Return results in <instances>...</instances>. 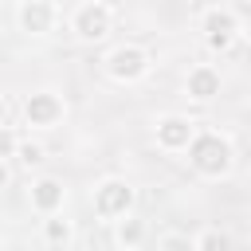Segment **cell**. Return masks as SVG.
I'll return each mask as SVG.
<instances>
[{"label": "cell", "instance_id": "obj_4", "mask_svg": "<svg viewBox=\"0 0 251 251\" xmlns=\"http://www.w3.org/2000/svg\"><path fill=\"white\" fill-rule=\"evenodd\" d=\"M90 208H94V216H98L102 224H114V220H122V216H133V208H137V188H133V180H126V176H102V180H94V188H90Z\"/></svg>", "mask_w": 251, "mask_h": 251}, {"label": "cell", "instance_id": "obj_3", "mask_svg": "<svg viewBox=\"0 0 251 251\" xmlns=\"http://www.w3.org/2000/svg\"><path fill=\"white\" fill-rule=\"evenodd\" d=\"M67 114H71L67 98H63L59 90H51V86H39V90L24 94V102H20V122H24L27 129H35V133L59 129V126L67 122Z\"/></svg>", "mask_w": 251, "mask_h": 251}, {"label": "cell", "instance_id": "obj_11", "mask_svg": "<svg viewBox=\"0 0 251 251\" xmlns=\"http://www.w3.org/2000/svg\"><path fill=\"white\" fill-rule=\"evenodd\" d=\"M39 239H43L47 247H75V239H78V231H75V220H67L63 212H55V216H43V224H39Z\"/></svg>", "mask_w": 251, "mask_h": 251}, {"label": "cell", "instance_id": "obj_12", "mask_svg": "<svg viewBox=\"0 0 251 251\" xmlns=\"http://www.w3.org/2000/svg\"><path fill=\"white\" fill-rule=\"evenodd\" d=\"M145 239H149V227H145V220H137V216H122V220H114V247L137 251Z\"/></svg>", "mask_w": 251, "mask_h": 251}, {"label": "cell", "instance_id": "obj_15", "mask_svg": "<svg viewBox=\"0 0 251 251\" xmlns=\"http://www.w3.org/2000/svg\"><path fill=\"white\" fill-rule=\"evenodd\" d=\"M157 251H192V235L188 231H161Z\"/></svg>", "mask_w": 251, "mask_h": 251}, {"label": "cell", "instance_id": "obj_10", "mask_svg": "<svg viewBox=\"0 0 251 251\" xmlns=\"http://www.w3.org/2000/svg\"><path fill=\"white\" fill-rule=\"evenodd\" d=\"M220 90H224V75H220V67H212V63H196V67H188V75H184V98H188V102L208 106V102L220 98Z\"/></svg>", "mask_w": 251, "mask_h": 251}, {"label": "cell", "instance_id": "obj_16", "mask_svg": "<svg viewBox=\"0 0 251 251\" xmlns=\"http://www.w3.org/2000/svg\"><path fill=\"white\" fill-rule=\"evenodd\" d=\"M16 149H20L16 126H4V122H0V161H16Z\"/></svg>", "mask_w": 251, "mask_h": 251}, {"label": "cell", "instance_id": "obj_9", "mask_svg": "<svg viewBox=\"0 0 251 251\" xmlns=\"http://www.w3.org/2000/svg\"><path fill=\"white\" fill-rule=\"evenodd\" d=\"M55 24H59L55 0H20V4H16V27H20L24 35L43 39V35L55 31Z\"/></svg>", "mask_w": 251, "mask_h": 251}, {"label": "cell", "instance_id": "obj_18", "mask_svg": "<svg viewBox=\"0 0 251 251\" xmlns=\"http://www.w3.org/2000/svg\"><path fill=\"white\" fill-rule=\"evenodd\" d=\"M0 110H4V86H0Z\"/></svg>", "mask_w": 251, "mask_h": 251}, {"label": "cell", "instance_id": "obj_17", "mask_svg": "<svg viewBox=\"0 0 251 251\" xmlns=\"http://www.w3.org/2000/svg\"><path fill=\"white\" fill-rule=\"evenodd\" d=\"M12 176H16V173H12V161H0V192L12 184Z\"/></svg>", "mask_w": 251, "mask_h": 251}, {"label": "cell", "instance_id": "obj_2", "mask_svg": "<svg viewBox=\"0 0 251 251\" xmlns=\"http://www.w3.org/2000/svg\"><path fill=\"white\" fill-rule=\"evenodd\" d=\"M149 71H153V55H149V47H141L133 39L114 43L102 55V75L110 82H118V86H137V82L149 78Z\"/></svg>", "mask_w": 251, "mask_h": 251}, {"label": "cell", "instance_id": "obj_14", "mask_svg": "<svg viewBox=\"0 0 251 251\" xmlns=\"http://www.w3.org/2000/svg\"><path fill=\"white\" fill-rule=\"evenodd\" d=\"M43 161H47V149H43V141L20 137V149H16V165H20L24 173H39V169H43Z\"/></svg>", "mask_w": 251, "mask_h": 251}, {"label": "cell", "instance_id": "obj_5", "mask_svg": "<svg viewBox=\"0 0 251 251\" xmlns=\"http://www.w3.org/2000/svg\"><path fill=\"white\" fill-rule=\"evenodd\" d=\"M67 31L78 43H106L114 31V4L110 0H78L67 16Z\"/></svg>", "mask_w": 251, "mask_h": 251}, {"label": "cell", "instance_id": "obj_8", "mask_svg": "<svg viewBox=\"0 0 251 251\" xmlns=\"http://www.w3.org/2000/svg\"><path fill=\"white\" fill-rule=\"evenodd\" d=\"M67 200H71V188H67L63 176L35 173V176L27 180V204H31L35 216H55V212L67 208Z\"/></svg>", "mask_w": 251, "mask_h": 251}, {"label": "cell", "instance_id": "obj_1", "mask_svg": "<svg viewBox=\"0 0 251 251\" xmlns=\"http://www.w3.org/2000/svg\"><path fill=\"white\" fill-rule=\"evenodd\" d=\"M188 153V169L200 180H227L235 173V145L224 129H196Z\"/></svg>", "mask_w": 251, "mask_h": 251}, {"label": "cell", "instance_id": "obj_6", "mask_svg": "<svg viewBox=\"0 0 251 251\" xmlns=\"http://www.w3.org/2000/svg\"><path fill=\"white\" fill-rule=\"evenodd\" d=\"M239 35H243V24L227 4H212V8L200 12V39L208 43V51L224 55L239 43Z\"/></svg>", "mask_w": 251, "mask_h": 251}, {"label": "cell", "instance_id": "obj_13", "mask_svg": "<svg viewBox=\"0 0 251 251\" xmlns=\"http://www.w3.org/2000/svg\"><path fill=\"white\" fill-rule=\"evenodd\" d=\"M227 247H235V235L216 227V224H208L192 235V251H227Z\"/></svg>", "mask_w": 251, "mask_h": 251}, {"label": "cell", "instance_id": "obj_19", "mask_svg": "<svg viewBox=\"0 0 251 251\" xmlns=\"http://www.w3.org/2000/svg\"><path fill=\"white\" fill-rule=\"evenodd\" d=\"M0 247H4V239H0Z\"/></svg>", "mask_w": 251, "mask_h": 251}, {"label": "cell", "instance_id": "obj_7", "mask_svg": "<svg viewBox=\"0 0 251 251\" xmlns=\"http://www.w3.org/2000/svg\"><path fill=\"white\" fill-rule=\"evenodd\" d=\"M196 129H200V122L188 118V114H161L153 122V145L161 153H184L192 145Z\"/></svg>", "mask_w": 251, "mask_h": 251}]
</instances>
